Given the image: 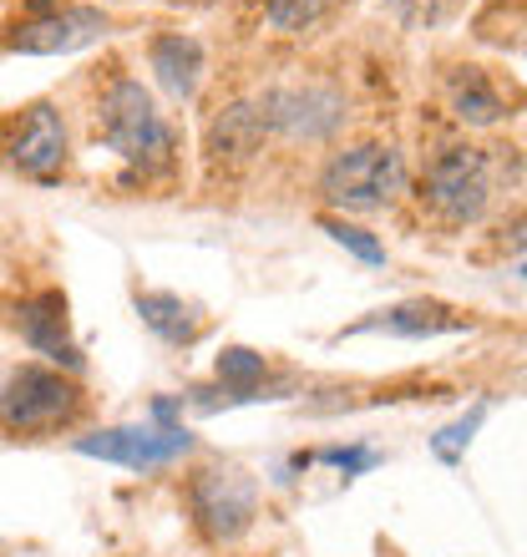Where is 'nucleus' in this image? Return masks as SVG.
Returning a JSON list of instances; mask_svg holds the SVG:
<instances>
[{"label":"nucleus","instance_id":"10","mask_svg":"<svg viewBox=\"0 0 527 557\" xmlns=\"http://www.w3.org/2000/svg\"><path fill=\"white\" fill-rule=\"evenodd\" d=\"M15 335L26 339L36 355H46L51 366H66V370H82V350L72 339V314H66V294L61 289H41V294H26L15 305Z\"/></svg>","mask_w":527,"mask_h":557},{"label":"nucleus","instance_id":"20","mask_svg":"<svg viewBox=\"0 0 527 557\" xmlns=\"http://www.w3.org/2000/svg\"><path fill=\"white\" fill-rule=\"evenodd\" d=\"M385 5H391L395 15H416V11H421V5H426V0H385Z\"/></svg>","mask_w":527,"mask_h":557},{"label":"nucleus","instance_id":"4","mask_svg":"<svg viewBox=\"0 0 527 557\" xmlns=\"http://www.w3.org/2000/svg\"><path fill=\"white\" fill-rule=\"evenodd\" d=\"M421 208L446 228H471L492 208V152L471 143L441 147L421 173Z\"/></svg>","mask_w":527,"mask_h":557},{"label":"nucleus","instance_id":"13","mask_svg":"<svg viewBox=\"0 0 527 557\" xmlns=\"http://www.w3.org/2000/svg\"><path fill=\"white\" fill-rule=\"evenodd\" d=\"M264 143H269V127H264L259 97H249V102H229L219 117L208 122L204 147L213 162H249Z\"/></svg>","mask_w":527,"mask_h":557},{"label":"nucleus","instance_id":"12","mask_svg":"<svg viewBox=\"0 0 527 557\" xmlns=\"http://www.w3.org/2000/svg\"><path fill=\"white\" fill-rule=\"evenodd\" d=\"M147 66L158 76V87L173 97V102H193L198 97V82H204V46L183 36V30H162L147 41Z\"/></svg>","mask_w":527,"mask_h":557},{"label":"nucleus","instance_id":"6","mask_svg":"<svg viewBox=\"0 0 527 557\" xmlns=\"http://www.w3.org/2000/svg\"><path fill=\"white\" fill-rule=\"evenodd\" d=\"M259 112L269 137H290V143H324L335 137L351 117L345 91L330 82H290V87L259 91Z\"/></svg>","mask_w":527,"mask_h":557},{"label":"nucleus","instance_id":"1","mask_svg":"<svg viewBox=\"0 0 527 557\" xmlns=\"http://www.w3.org/2000/svg\"><path fill=\"white\" fill-rule=\"evenodd\" d=\"M97 122V143L107 152H118L122 162H132L137 173H168L177 158V133L173 122L158 112V97L127 72H112L102 82V97L91 107Z\"/></svg>","mask_w":527,"mask_h":557},{"label":"nucleus","instance_id":"8","mask_svg":"<svg viewBox=\"0 0 527 557\" xmlns=\"http://www.w3.org/2000/svg\"><path fill=\"white\" fill-rule=\"evenodd\" d=\"M82 456H97V461H112V467H132V471H158L173 467L177 456L193 451V431L188 425H107V431H87V436L72 441Z\"/></svg>","mask_w":527,"mask_h":557},{"label":"nucleus","instance_id":"18","mask_svg":"<svg viewBox=\"0 0 527 557\" xmlns=\"http://www.w3.org/2000/svg\"><path fill=\"white\" fill-rule=\"evenodd\" d=\"M309 461H324V467L345 471V476H360V471L381 467V451H376V446H324V451H309L305 456V467H309Z\"/></svg>","mask_w":527,"mask_h":557},{"label":"nucleus","instance_id":"19","mask_svg":"<svg viewBox=\"0 0 527 557\" xmlns=\"http://www.w3.org/2000/svg\"><path fill=\"white\" fill-rule=\"evenodd\" d=\"M487 421V406H477V411L471 416H462V421L456 425H446V431H437V436H431V451L441 456V461H446V467H452V461H462V451H467V441H471V431H477V425Z\"/></svg>","mask_w":527,"mask_h":557},{"label":"nucleus","instance_id":"5","mask_svg":"<svg viewBox=\"0 0 527 557\" xmlns=\"http://www.w3.org/2000/svg\"><path fill=\"white\" fill-rule=\"evenodd\" d=\"M188 512L208 543H234L259 517V482L244 467L208 461L188 476Z\"/></svg>","mask_w":527,"mask_h":557},{"label":"nucleus","instance_id":"16","mask_svg":"<svg viewBox=\"0 0 527 557\" xmlns=\"http://www.w3.org/2000/svg\"><path fill=\"white\" fill-rule=\"evenodd\" d=\"M335 11H340V0H264V21H269L274 36H309Z\"/></svg>","mask_w":527,"mask_h":557},{"label":"nucleus","instance_id":"3","mask_svg":"<svg viewBox=\"0 0 527 557\" xmlns=\"http://www.w3.org/2000/svg\"><path fill=\"white\" fill-rule=\"evenodd\" d=\"M406 193V158L391 143H351L320 168V198L345 213H381Z\"/></svg>","mask_w":527,"mask_h":557},{"label":"nucleus","instance_id":"14","mask_svg":"<svg viewBox=\"0 0 527 557\" xmlns=\"http://www.w3.org/2000/svg\"><path fill=\"white\" fill-rule=\"evenodd\" d=\"M446 102H452L456 122H467V127H498L507 117V97L482 66H456L446 76Z\"/></svg>","mask_w":527,"mask_h":557},{"label":"nucleus","instance_id":"2","mask_svg":"<svg viewBox=\"0 0 527 557\" xmlns=\"http://www.w3.org/2000/svg\"><path fill=\"white\" fill-rule=\"evenodd\" d=\"M91 411L87 391L51 366H21L0 385V431L5 436H57Z\"/></svg>","mask_w":527,"mask_h":557},{"label":"nucleus","instance_id":"11","mask_svg":"<svg viewBox=\"0 0 527 557\" xmlns=\"http://www.w3.org/2000/svg\"><path fill=\"white\" fill-rule=\"evenodd\" d=\"M471 330V314L441 305V299H406V305L381 309L376 320L355 324L351 335H401V339H431V335H462Z\"/></svg>","mask_w":527,"mask_h":557},{"label":"nucleus","instance_id":"17","mask_svg":"<svg viewBox=\"0 0 527 557\" xmlns=\"http://www.w3.org/2000/svg\"><path fill=\"white\" fill-rule=\"evenodd\" d=\"M320 228H324L330 238H335L340 249H351L355 259H360V264H385V249L366 234V228H355V223H345V219H324Z\"/></svg>","mask_w":527,"mask_h":557},{"label":"nucleus","instance_id":"7","mask_svg":"<svg viewBox=\"0 0 527 557\" xmlns=\"http://www.w3.org/2000/svg\"><path fill=\"white\" fill-rule=\"evenodd\" d=\"M107 26H112L107 11L66 0V5L46 15H15L5 36H0V51H11V57H61V51H82V46L102 41Z\"/></svg>","mask_w":527,"mask_h":557},{"label":"nucleus","instance_id":"15","mask_svg":"<svg viewBox=\"0 0 527 557\" xmlns=\"http://www.w3.org/2000/svg\"><path fill=\"white\" fill-rule=\"evenodd\" d=\"M137 314L162 345H193L204 335V314L198 305H188L183 294H168V289H147L137 294Z\"/></svg>","mask_w":527,"mask_h":557},{"label":"nucleus","instance_id":"9","mask_svg":"<svg viewBox=\"0 0 527 557\" xmlns=\"http://www.w3.org/2000/svg\"><path fill=\"white\" fill-rule=\"evenodd\" d=\"M5 162H11L21 177H36V183H57L66 173V158H72V137H66V117H61L51 102L26 107L21 117L11 122V133L0 143Z\"/></svg>","mask_w":527,"mask_h":557}]
</instances>
